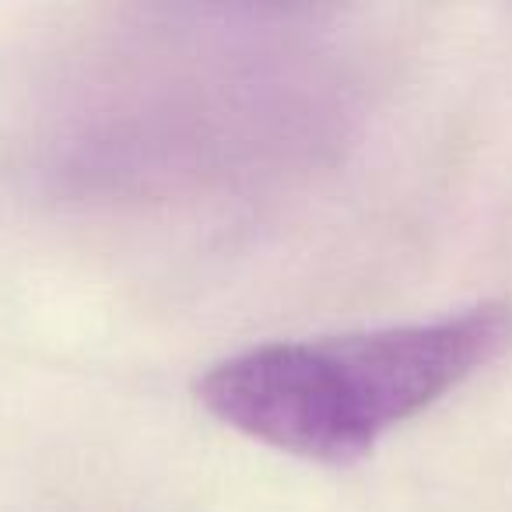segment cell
<instances>
[{"instance_id": "cell-1", "label": "cell", "mask_w": 512, "mask_h": 512, "mask_svg": "<svg viewBox=\"0 0 512 512\" xmlns=\"http://www.w3.org/2000/svg\"><path fill=\"white\" fill-rule=\"evenodd\" d=\"M509 344L512 306L484 302L428 323L260 344L207 369L197 400L246 439L344 467L449 397Z\"/></svg>"}]
</instances>
